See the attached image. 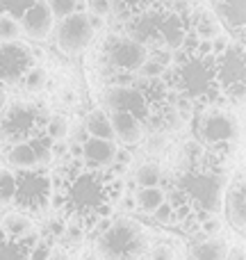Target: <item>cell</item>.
<instances>
[{"instance_id":"1","label":"cell","mask_w":246,"mask_h":260,"mask_svg":"<svg viewBox=\"0 0 246 260\" xmlns=\"http://www.w3.org/2000/svg\"><path fill=\"white\" fill-rule=\"evenodd\" d=\"M55 183L53 208L66 226L89 231L114 210L121 199V178L112 171L91 169L82 160H71Z\"/></svg>"},{"instance_id":"2","label":"cell","mask_w":246,"mask_h":260,"mask_svg":"<svg viewBox=\"0 0 246 260\" xmlns=\"http://www.w3.org/2000/svg\"><path fill=\"white\" fill-rule=\"evenodd\" d=\"M224 171L198 162L178 171L171 189L166 192V203L173 210V221L198 229L207 217L219 215L224 206Z\"/></svg>"},{"instance_id":"3","label":"cell","mask_w":246,"mask_h":260,"mask_svg":"<svg viewBox=\"0 0 246 260\" xmlns=\"http://www.w3.org/2000/svg\"><path fill=\"white\" fill-rule=\"evenodd\" d=\"M148 249V231L132 217H117L96 240V256L100 260H142Z\"/></svg>"},{"instance_id":"4","label":"cell","mask_w":246,"mask_h":260,"mask_svg":"<svg viewBox=\"0 0 246 260\" xmlns=\"http://www.w3.org/2000/svg\"><path fill=\"white\" fill-rule=\"evenodd\" d=\"M55 176L48 167L14 171V199L12 208L30 219H39L53 208Z\"/></svg>"},{"instance_id":"5","label":"cell","mask_w":246,"mask_h":260,"mask_svg":"<svg viewBox=\"0 0 246 260\" xmlns=\"http://www.w3.org/2000/svg\"><path fill=\"white\" fill-rule=\"evenodd\" d=\"M50 114L44 105L30 101H14L7 103L0 112V144L14 146L44 135L46 119Z\"/></svg>"},{"instance_id":"6","label":"cell","mask_w":246,"mask_h":260,"mask_svg":"<svg viewBox=\"0 0 246 260\" xmlns=\"http://www.w3.org/2000/svg\"><path fill=\"white\" fill-rule=\"evenodd\" d=\"M239 123L233 112L226 108H205L196 112V126H194V139L210 153L228 155L233 144L237 142Z\"/></svg>"},{"instance_id":"7","label":"cell","mask_w":246,"mask_h":260,"mask_svg":"<svg viewBox=\"0 0 246 260\" xmlns=\"http://www.w3.org/2000/svg\"><path fill=\"white\" fill-rule=\"evenodd\" d=\"M217 62V82L224 91L226 103H244L246 94V62H244V44L230 41L228 48L215 55Z\"/></svg>"},{"instance_id":"8","label":"cell","mask_w":246,"mask_h":260,"mask_svg":"<svg viewBox=\"0 0 246 260\" xmlns=\"http://www.w3.org/2000/svg\"><path fill=\"white\" fill-rule=\"evenodd\" d=\"M100 59L112 73H130L137 76L142 64L148 59V50L142 44L132 41L123 32L108 35L100 44Z\"/></svg>"},{"instance_id":"9","label":"cell","mask_w":246,"mask_h":260,"mask_svg":"<svg viewBox=\"0 0 246 260\" xmlns=\"http://www.w3.org/2000/svg\"><path fill=\"white\" fill-rule=\"evenodd\" d=\"M34 67L32 46L25 41H0V89H14Z\"/></svg>"},{"instance_id":"10","label":"cell","mask_w":246,"mask_h":260,"mask_svg":"<svg viewBox=\"0 0 246 260\" xmlns=\"http://www.w3.org/2000/svg\"><path fill=\"white\" fill-rule=\"evenodd\" d=\"M96 30L91 27L89 14L87 12H73L71 16L62 18L55 27V44L64 55H80L82 50L89 48L94 41Z\"/></svg>"},{"instance_id":"11","label":"cell","mask_w":246,"mask_h":260,"mask_svg":"<svg viewBox=\"0 0 246 260\" xmlns=\"http://www.w3.org/2000/svg\"><path fill=\"white\" fill-rule=\"evenodd\" d=\"M5 160H7V169H12V171L48 167L50 162L55 160L53 157V142H50L46 135H39V137L30 139V142L14 144V146H7Z\"/></svg>"},{"instance_id":"12","label":"cell","mask_w":246,"mask_h":260,"mask_svg":"<svg viewBox=\"0 0 246 260\" xmlns=\"http://www.w3.org/2000/svg\"><path fill=\"white\" fill-rule=\"evenodd\" d=\"M103 108L108 110V112H128V114H132V117L139 119L144 126H146L148 117H151V110H148L146 101H144L142 94L134 89V85L132 87L110 85L108 89L103 91Z\"/></svg>"},{"instance_id":"13","label":"cell","mask_w":246,"mask_h":260,"mask_svg":"<svg viewBox=\"0 0 246 260\" xmlns=\"http://www.w3.org/2000/svg\"><path fill=\"white\" fill-rule=\"evenodd\" d=\"M224 208L228 224L239 238H244L246 231V185H244V174H237V178L230 185H226L224 192Z\"/></svg>"},{"instance_id":"14","label":"cell","mask_w":246,"mask_h":260,"mask_svg":"<svg viewBox=\"0 0 246 260\" xmlns=\"http://www.w3.org/2000/svg\"><path fill=\"white\" fill-rule=\"evenodd\" d=\"M21 32L32 41H44L46 37L53 32V25H55V18H53V12H50L48 3L46 0H37L21 18Z\"/></svg>"},{"instance_id":"15","label":"cell","mask_w":246,"mask_h":260,"mask_svg":"<svg viewBox=\"0 0 246 260\" xmlns=\"http://www.w3.org/2000/svg\"><path fill=\"white\" fill-rule=\"evenodd\" d=\"M210 9L221 25H226L237 41L244 44V27H246V0H210Z\"/></svg>"},{"instance_id":"16","label":"cell","mask_w":246,"mask_h":260,"mask_svg":"<svg viewBox=\"0 0 246 260\" xmlns=\"http://www.w3.org/2000/svg\"><path fill=\"white\" fill-rule=\"evenodd\" d=\"M117 142H108V139H96V137H87L80 144V160L85 162L91 169H103L108 171L114 165L117 157Z\"/></svg>"},{"instance_id":"17","label":"cell","mask_w":246,"mask_h":260,"mask_svg":"<svg viewBox=\"0 0 246 260\" xmlns=\"http://www.w3.org/2000/svg\"><path fill=\"white\" fill-rule=\"evenodd\" d=\"M187 37H189L187 18L178 16V14L166 9V12L162 14V21H160V50L175 53L178 48H183Z\"/></svg>"},{"instance_id":"18","label":"cell","mask_w":246,"mask_h":260,"mask_svg":"<svg viewBox=\"0 0 246 260\" xmlns=\"http://www.w3.org/2000/svg\"><path fill=\"white\" fill-rule=\"evenodd\" d=\"M134 89L146 101L151 117L157 114L160 110H164L166 105H171V101H173V91L164 82V78H139V80H134Z\"/></svg>"},{"instance_id":"19","label":"cell","mask_w":246,"mask_h":260,"mask_svg":"<svg viewBox=\"0 0 246 260\" xmlns=\"http://www.w3.org/2000/svg\"><path fill=\"white\" fill-rule=\"evenodd\" d=\"M189 35L198 41H215L221 35V23L210 7H194L187 16Z\"/></svg>"},{"instance_id":"20","label":"cell","mask_w":246,"mask_h":260,"mask_svg":"<svg viewBox=\"0 0 246 260\" xmlns=\"http://www.w3.org/2000/svg\"><path fill=\"white\" fill-rule=\"evenodd\" d=\"M110 123H112L114 139L121 142L123 146H139L144 139V123L134 119L128 112H108Z\"/></svg>"},{"instance_id":"21","label":"cell","mask_w":246,"mask_h":260,"mask_svg":"<svg viewBox=\"0 0 246 260\" xmlns=\"http://www.w3.org/2000/svg\"><path fill=\"white\" fill-rule=\"evenodd\" d=\"M39 238H14L0 231V260H34Z\"/></svg>"},{"instance_id":"22","label":"cell","mask_w":246,"mask_h":260,"mask_svg":"<svg viewBox=\"0 0 246 260\" xmlns=\"http://www.w3.org/2000/svg\"><path fill=\"white\" fill-rule=\"evenodd\" d=\"M157 7H166V0H112V14L121 23H128Z\"/></svg>"},{"instance_id":"23","label":"cell","mask_w":246,"mask_h":260,"mask_svg":"<svg viewBox=\"0 0 246 260\" xmlns=\"http://www.w3.org/2000/svg\"><path fill=\"white\" fill-rule=\"evenodd\" d=\"M228 242H226L224 238H205L201 240V242L192 244V251H189V256L192 260H226L228 258Z\"/></svg>"},{"instance_id":"24","label":"cell","mask_w":246,"mask_h":260,"mask_svg":"<svg viewBox=\"0 0 246 260\" xmlns=\"http://www.w3.org/2000/svg\"><path fill=\"white\" fill-rule=\"evenodd\" d=\"M82 130L87 133V137H96V139H108V142H117L112 133V123H110V114L105 110H91L85 117Z\"/></svg>"},{"instance_id":"25","label":"cell","mask_w":246,"mask_h":260,"mask_svg":"<svg viewBox=\"0 0 246 260\" xmlns=\"http://www.w3.org/2000/svg\"><path fill=\"white\" fill-rule=\"evenodd\" d=\"M0 231H5L7 235H14V238H37L34 219H30L27 215H21V212H16V210L7 212V215L3 217Z\"/></svg>"},{"instance_id":"26","label":"cell","mask_w":246,"mask_h":260,"mask_svg":"<svg viewBox=\"0 0 246 260\" xmlns=\"http://www.w3.org/2000/svg\"><path fill=\"white\" fill-rule=\"evenodd\" d=\"M132 201H134V208L142 210L144 215H153L166 201V192L162 187H137Z\"/></svg>"},{"instance_id":"27","label":"cell","mask_w":246,"mask_h":260,"mask_svg":"<svg viewBox=\"0 0 246 260\" xmlns=\"http://www.w3.org/2000/svg\"><path fill=\"white\" fill-rule=\"evenodd\" d=\"M134 180L139 187H160L162 183V167L157 162H144L134 171Z\"/></svg>"},{"instance_id":"28","label":"cell","mask_w":246,"mask_h":260,"mask_svg":"<svg viewBox=\"0 0 246 260\" xmlns=\"http://www.w3.org/2000/svg\"><path fill=\"white\" fill-rule=\"evenodd\" d=\"M68 130H71V126H68V119L64 117V114H50V117L46 119L44 135L50 142H64Z\"/></svg>"},{"instance_id":"29","label":"cell","mask_w":246,"mask_h":260,"mask_svg":"<svg viewBox=\"0 0 246 260\" xmlns=\"http://www.w3.org/2000/svg\"><path fill=\"white\" fill-rule=\"evenodd\" d=\"M46 82H48V73H46V69L34 64V67L23 76V80H21L18 87H23V91H27V94H39L41 89H46Z\"/></svg>"},{"instance_id":"30","label":"cell","mask_w":246,"mask_h":260,"mask_svg":"<svg viewBox=\"0 0 246 260\" xmlns=\"http://www.w3.org/2000/svg\"><path fill=\"white\" fill-rule=\"evenodd\" d=\"M14 199V171L0 167V208H12Z\"/></svg>"},{"instance_id":"31","label":"cell","mask_w":246,"mask_h":260,"mask_svg":"<svg viewBox=\"0 0 246 260\" xmlns=\"http://www.w3.org/2000/svg\"><path fill=\"white\" fill-rule=\"evenodd\" d=\"M34 3L37 0H0V16H12L18 21Z\"/></svg>"},{"instance_id":"32","label":"cell","mask_w":246,"mask_h":260,"mask_svg":"<svg viewBox=\"0 0 246 260\" xmlns=\"http://www.w3.org/2000/svg\"><path fill=\"white\" fill-rule=\"evenodd\" d=\"M46 3H48L50 12H53V18H59V21L71 16L80 7V0H46Z\"/></svg>"},{"instance_id":"33","label":"cell","mask_w":246,"mask_h":260,"mask_svg":"<svg viewBox=\"0 0 246 260\" xmlns=\"http://www.w3.org/2000/svg\"><path fill=\"white\" fill-rule=\"evenodd\" d=\"M21 23L12 16H0V41H16L21 39Z\"/></svg>"},{"instance_id":"34","label":"cell","mask_w":246,"mask_h":260,"mask_svg":"<svg viewBox=\"0 0 246 260\" xmlns=\"http://www.w3.org/2000/svg\"><path fill=\"white\" fill-rule=\"evenodd\" d=\"M164 71H166V69L162 67L160 62H155L153 57H148L146 62L142 64V69H139L137 76L139 78H162V76H164Z\"/></svg>"},{"instance_id":"35","label":"cell","mask_w":246,"mask_h":260,"mask_svg":"<svg viewBox=\"0 0 246 260\" xmlns=\"http://www.w3.org/2000/svg\"><path fill=\"white\" fill-rule=\"evenodd\" d=\"M89 3V14L91 16H110L112 14V0H87Z\"/></svg>"},{"instance_id":"36","label":"cell","mask_w":246,"mask_h":260,"mask_svg":"<svg viewBox=\"0 0 246 260\" xmlns=\"http://www.w3.org/2000/svg\"><path fill=\"white\" fill-rule=\"evenodd\" d=\"M153 217H155L157 221H162V224H171V221H173V210H171V206L164 201L155 212H153Z\"/></svg>"},{"instance_id":"37","label":"cell","mask_w":246,"mask_h":260,"mask_svg":"<svg viewBox=\"0 0 246 260\" xmlns=\"http://www.w3.org/2000/svg\"><path fill=\"white\" fill-rule=\"evenodd\" d=\"M162 148H164V135H162V133H153L151 137H148L146 151L148 153H162Z\"/></svg>"},{"instance_id":"38","label":"cell","mask_w":246,"mask_h":260,"mask_svg":"<svg viewBox=\"0 0 246 260\" xmlns=\"http://www.w3.org/2000/svg\"><path fill=\"white\" fill-rule=\"evenodd\" d=\"M151 260H173V249L162 244V247H155L151 251Z\"/></svg>"},{"instance_id":"39","label":"cell","mask_w":246,"mask_h":260,"mask_svg":"<svg viewBox=\"0 0 246 260\" xmlns=\"http://www.w3.org/2000/svg\"><path fill=\"white\" fill-rule=\"evenodd\" d=\"M39 260H68V256L62 253V251H48L44 258H39Z\"/></svg>"},{"instance_id":"40","label":"cell","mask_w":246,"mask_h":260,"mask_svg":"<svg viewBox=\"0 0 246 260\" xmlns=\"http://www.w3.org/2000/svg\"><path fill=\"white\" fill-rule=\"evenodd\" d=\"M226 260H244V249L237 247L235 251L230 249V251H228V258H226Z\"/></svg>"},{"instance_id":"41","label":"cell","mask_w":246,"mask_h":260,"mask_svg":"<svg viewBox=\"0 0 246 260\" xmlns=\"http://www.w3.org/2000/svg\"><path fill=\"white\" fill-rule=\"evenodd\" d=\"M5 105H7V94H5V89H0V112H3Z\"/></svg>"},{"instance_id":"42","label":"cell","mask_w":246,"mask_h":260,"mask_svg":"<svg viewBox=\"0 0 246 260\" xmlns=\"http://www.w3.org/2000/svg\"><path fill=\"white\" fill-rule=\"evenodd\" d=\"M85 260H100V258H98V256H87Z\"/></svg>"},{"instance_id":"43","label":"cell","mask_w":246,"mask_h":260,"mask_svg":"<svg viewBox=\"0 0 246 260\" xmlns=\"http://www.w3.org/2000/svg\"><path fill=\"white\" fill-rule=\"evenodd\" d=\"M142 260H146V258H142ZM148 260H151V258H148Z\"/></svg>"}]
</instances>
